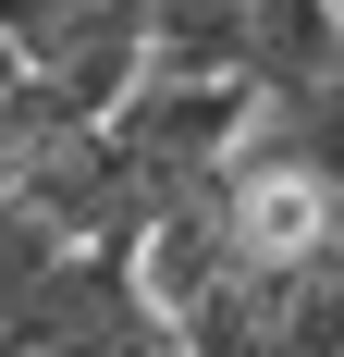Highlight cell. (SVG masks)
Returning <instances> with one entry per match:
<instances>
[{
	"instance_id": "cell-1",
	"label": "cell",
	"mask_w": 344,
	"mask_h": 357,
	"mask_svg": "<svg viewBox=\"0 0 344 357\" xmlns=\"http://www.w3.org/2000/svg\"><path fill=\"white\" fill-rule=\"evenodd\" d=\"M0 357H172V321L136 296L123 259H62V271L0 321Z\"/></svg>"
},
{
	"instance_id": "cell-4",
	"label": "cell",
	"mask_w": 344,
	"mask_h": 357,
	"mask_svg": "<svg viewBox=\"0 0 344 357\" xmlns=\"http://www.w3.org/2000/svg\"><path fill=\"white\" fill-rule=\"evenodd\" d=\"M13 86H25V62H13V37H0V99H13Z\"/></svg>"
},
{
	"instance_id": "cell-2",
	"label": "cell",
	"mask_w": 344,
	"mask_h": 357,
	"mask_svg": "<svg viewBox=\"0 0 344 357\" xmlns=\"http://www.w3.org/2000/svg\"><path fill=\"white\" fill-rule=\"evenodd\" d=\"M258 357H344V247L258 271Z\"/></svg>"
},
{
	"instance_id": "cell-3",
	"label": "cell",
	"mask_w": 344,
	"mask_h": 357,
	"mask_svg": "<svg viewBox=\"0 0 344 357\" xmlns=\"http://www.w3.org/2000/svg\"><path fill=\"white\" fill-rule=\"evenodd\" d=\"M62 259H74V247H62V234H49V222L25 210V197H0V321H13V308H25V296L49 284Z\"/></svg>"
}]
</instances>
